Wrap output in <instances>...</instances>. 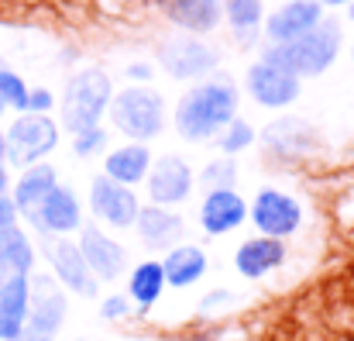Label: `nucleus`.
I'll return each mask as SVG.
<instances>
[{
    "label": "nucleus",
    "instance_id": "obj_1",
    "mask_svg": "<svg viewBox=\"0 0 354 341\" xmlns=\"http://www.w3.org/2000/svg\"><path fill=\"white\" fill-rule=\"evenodd\" d=\"M237 117V87L231 76H210L189 87L176 104V131L183 141H210Z\"/></svg>",
    "mask_w": 354,
    "mask_h": 341
},
{
    "label": "nucleus",
    "instance_id": "obj_2",
    "mask_svg": "<svg viewBox=\"0 0 354 341\" xmlns=\"http://www.w3.org/2000/svg\"><path fill=\"white\" fill-rule=\"evenodd\" d=\"M341 45H344V28L334 21V17H324L313 31H306L303 38L296 42H286V45H268L261 52V59L296 80H310V76H320L327 73L337 55H341Z\"/></svg>",
    "mask_w": 354,
    "mask_h": 341
},
{
    "label": "nucleus",
    "instance_id": "obj_3",
    "mask_svg": "<svg viewBox=\"0 0 354 341\" xmlns=\"http://www.w3.org/2000/svg\"><path fill=\"white\" fill-rule=\"evenodd\" d=\"M114 100V80L107 76V69L100 66H86L80 73H73L66 80V90H62V124L80 134V131H90L104 121V114Z\"/></svg>",
    "mask_w": 354,
    "mask_h": 341
},
{
    "label": "nucleus",
    "instance_id": "obj_4",
    "mask_svg": "<svg viewBox=\"0 0 354 341\" xmlns=\"http://www.w3.org/2000/svg\"><path fill=\"white\" fill-rule=\"evenodd\" d=\"M107 117H111V124L118 128L127 141L148 145L165 128V100H162L158 90L134 83V87L114 90V100L107 107Z\"/></svg>",
    "mask_w": 354,
    "mask_h": 341
},
{
    "label": "nucleus",
    "instance_id": "obj_5",
    "mask_svg": "<svg viewBox=\"0 0 354 341\" xmlns=\"http://www.w3.org/2000/svg\"><path fill=\"white\" fill-rule=\"evenodd\" d=\"M69 314V293L52 276H31V314L14 341H55Z\"/></svg>",
    "mask_w": 354,
    "mask_h": 341
},
{
    "label": "nucleus",
    "instance_id": "obj_6",
    "mask_svg": "<svg viewBox=\"0 0 354 341\" xmlns=\"http://www.w3.org/2000/svg\"><path fill=\"white\" fill-rule=\"evenodd\" d=\"M221 62V52L214 45H207L200 35H165L158 42V66L172 76V80H200L210 76Z\"/></svg>",
    "mask_w": 354,
    "mask_h": 341
},
{
    "label": "nucleus",
    "instance_id": "obj_7",
    "mask_svg": "<svg viewBox=\"0 0 354 341\" xmlns=\"http://www.w3.org/2000/svg\"><path fill=\"white\" fill-rule=\"evenodd\" d=\"M7 159L24 173L31 166H38L55 145H59V124L48 114H21L7 131Z\"/></svg>",
    "mask_w": 354,
    "mask_h": 341
},
{
    "label": "nucleus",
    "instance_id": "obj_8",
    "mask_svg": "<svg viewBox=\"0 0 354 341\" xmlns=\"http://www.w3.org/2000/svg\"><path fill=\"white\" fill-rule=\"evenodd\" d=\"M41 255L52 269V279L66 293H76L83 300H93L100 293V283L93 279V272L73 238H41Z\"/></svg>",
    "mask_w": 354,
    "mask_h": 341
},
{
    "label": "nucleus",
    "instance_id": "obj_9",
    "mask_svg": "<svg viewBox=\"0 0 354 341\" xmlns=\"http://www.w3.org/2000/svg\"><path fill=\"white\" fill-rule=\"evenodd\" d=\"M248 221L254 225L258 234L286 241L289 234H296L303 227V204L292 193H282L275 186H265L248 204Z\"/></svg>",
    "mask_w": 354,
    "mask_h": 341
},
{
    "label": "nucleus",
    "instance_id": "obj_10",
    "mask_svg": "<svg viewBox=\"0 0 354 341\" xmlns=\"http://www.w3.org/2000/svg\"><path fill=\"white\" fill-rule=\"evenodd\" d=\"M141 197L131 186H120L114 180H107L104 173L93 176L90 183V214L93 225L100 227H114V231H131L138 214H141Z\"/></svg>",
    "mask_w": 354,
    "mask_h": 341
},
{
    "label": "nucleus",
    "instance_id": "obj_11",
    "mask_svg": "<svg viewBox=\"0 0 354 341\" xmlns=\"http://www.w3.org/2000/svg\"><path fill=\"white\" fill-rule=\"evenodd\" d=\"M24 221L35 227L41 238H69V234H80V227L86 225L83 204H80L76 190H69V186H62V183H59V186L38 204V211H35L31 218H24Z\"/></svg>",
    "mask_w": 354,
    "mask_h": 341
},
{
    "label": "nucleus",
    "instance_id": "obj_12",
    "mask_svg": "<svg viewBox=\"0 0 354 341\" xmlns=\"http://www.w3.org/2000/svg\"><path fill=\"white\" fill-rule=\"evenodd\" d=\"M90 272L97 283H118L120 276L127 272V248L120 245L114 234H107L100 225L86 221L80 227V238H76Z\"/></svg>",
    "mask_w": 354,
    "mask_h": 341
},
{
    "label": "nucleus",
    "instance_id": "obj_13",
    "mask_svg": "<svg viewBox=\"0 0 354 341\" xmlns=\"http://www.w3.org/2000/svg\"><path fill=\"white\" fill-rule=\"evenodd\" d=\"M193 183H196V173L189 169L186 159L179 155H162L151 162V173L145 180L148 186V200L155 207H169L176 211L179 204H186L193 197Z\"/></svg>",
    "mask_w": 354,
    "mask_h": 341
},
{
    "label": "nucleus",
    "instance_id": "obj_14",
    "mask_svg": "<svg viewBox=\"0 0 354 341\" xmlns=\"http://www.w3.org/2000/svg\"><path fill=\"white\" fill-rule=\"evenodd\" d=\"M244 90H248V97H251L258 107H272V111L296 104V97L303 94V87H299L296 76H289V73L268 66L265 59H258V62L248 66V73H244Z\"/></svg>",
    "mask_w": 354,
    "mask_h": 341
},
{
    "label": "nucleus",
    "instance_id": "obj_15",
    "mask_svg": "<svg viewBox=\"0 0 354 341\" xmlns=\"http://www.w3.org/2000/svg\"><path fill=\"white\" fill-rule=\"evenodd\" d=\"M320 21H324L320 0H289V3H279L265 17L261 35L268 38V45H286V42H296L306 31H313Z\"/></svg>",
    "mask_w": 354,
    "mask_h": 341
},
{
    "label": "nucleus",
    "instance_id": "obj_16",
    "mask_svg": "<svg viewBox=\"0 0 354 341\" xmlns=\"http://www.w3.org/2000/svg\"><path fill=\"white\" fill-rule=\"evenodd\" d=\"M289 259V248L286 241L279 238H265V234H254V238H244L234 248V269L241 279H265L268 272L282 269Z\"/></svg>",
    "mask_w": 354,
    "mask_h": 341
},
{
    "label": "nucleus",
    "instance_id": "obj_17",
    "mask_svg": "<svg viewBox=\"0 0 354 341\" xmlns=\"http://www.w3.org/2000/svg\"><path fill=\"white\" fill-rule=\"evenodd\" d=\"M248 221V200L237 190H207L200 200V227L214 238H224Z\"/></svg>",
    "mask_w": 354,
    "mask_h": 341
},
{
    "label": "nucleus",
    "instance_id": "obj_18",
    "mask_svg": "<svg viewBox=\"0 0 354 341\" xmlns=\"http://www.w3.org/2000/svg\"><path fill=\"white\" fill-rule=\"evenodd\" d=\"M183 218L176 214V211H169V207H155V204H145L141 207V214H138V221H134V234H138V241L145 245V248H151V252H169V248H176L179 241H183Z\"/></svg>",
    "mask_w": 354,
    "mask_h": 341
},
{
    "label": "nucleus",
    "instance_id": "obj_19",
    "mask_svg": "<svg viewBox=\"0 0 354 341\" xmlns=\"http://www.w3.org/2000/svg\"><path fill=\"white\" fill-rule=\"evenodd\" d=\"M155 3L186 35H210L224 21V0H155Z\"/></svg>",
    "mask_w": 354,
    "mask_h": 341
},
{
    "label": "nucleus",
    "instance_id": "obj_20",
    "mask_svg": "<svg viewBox=\"0 0 354 341\" xmlns=\"http://www.w3.org/2000/svg\"><path fill=\"white\" fill-rule=\"evenodd\" d=\"M31 314V276H10L0 283V341H14Z\"/></svg>",
    "mask_w": 354,
    "mask_h": 341
},
{
    "label": "nucleus",
    "instance_id": "obj_21",
    "mask_svg": "<svg viewBox=\"0 0 354 341\" xmlns=\"http://www.w3.org/2000/svg\"><path fill=\"white\" fill-rule=\"evenodd\" d=\"M151 152H148V145H138V141H124L118 148H111L107 152V159H104V176L107 180H114L120 186H138V183H145L148 180V173H151Z\"/></svg>",
    "mask_w": 354,
    "mask_h": 341
},
{
    "label": "nucleus",
    "instance_id": "obj_22",
    "mask_svg": "<svg viewBox=\"0 0 354 341\" xmlns=\"http://www.w3.org/2000/svg\"><path fill=\"white\" fill-rule=\"evenodd\" d=\"M207 252L193 241H179L176 248H169L162 255V269H165V283L172 290H186V286H196L203 276H207Z\"/></svg>",
    "mask_w": 354,
    "mask_h": 341
},
{
    "label": "nucleus",
    "instance_id": "obj_23",
    "mask_svg": "<svg viewBox=\"0 0 354 341\" xmlns=\"http://www.w3.org/2000/svg\"><path fill=\"white\" fill-rule=\"evenodd\" d=\"M165 290H169V283H165L162 259H141L138 265H131V272H127V293H124L131 300V307L151 311L162 300Z\"/></svg>",
    "mask_w": 354,
    "mask_h": 341
},
{
    "label": "nucleus",
    "instance_id": "obj_24",
    "mask_svg": "<svg viewBox=\"0 0 354 341\" xmlns=\"http://www.w3.org/2000/svg\"><path fill=\"white\" fill-rule=\"evenodd\" d=\"M55 186H59V173H55V166L38 162V166L24 169L21 180H17V186H14V197H10L14 207H17V218H31V214L38 211V204H41Z\"/></svg>",
    "mask_w": 354,
    "mask_h": 341
},
{
    "label": "nucleus",
    "instance_id": "obj_25",
    "mask_svg": "<svg viewBox=\"0 0 354 341\" xmlns=\"http://www.w3.org/2000/svg\"><path fill=\"white\" fill-rule=\"evenodd\" d=\"M261 141L272 152L296 155V152H310L317 145V128L310 121H303V117H279V121H272L261 131Z\"/></svg>",
    "mask_w": 354,
    "mask_h": 341
},
{
    "label": "nucleus",
    "instance_id": "obj_26",
    "mask_svg": "<svg viewBox=\"0 0 354 341\" xmlns=\"http://www.w3.org/2000/svg\"><path fill=\"white\" fill-rule=\"evenodd\" d=\"M35 245L21 231V225L0 231V265L7 276H35Z\"/></svg>",
    "mask_w": 354,
    "mask_h": 341
},
{
    "label": "nucleus",
    "instance_id": "obj_27",
    "mask_svg": "<svg viewBox=\"0 0 354 341\" xmlns=\"http://www.w3.org/2000/svg\"><path fill=\"white\" fill-rule=\"evenodd\" d=\"M224 17L241 45H254L265 24V0H224Z\"/></svg>",
    "mask_w": 354,
    "mask_h": 341
},
{
    "label": "nucleus",
    "instance_id": "obj_28",
    "mask_svg": "<svg viewBox=\"0 0 354 341\" xmlns=\"http://www.w3.org/2000/svg\"><path fill=\"white\" fill-rule=\"evenodd\" d=\"M254 138H258V131L244 121V117H234L224 131H221V138H217V145H221V152L231 159L237 152H244V148H251L254 145Z\"/></svg>",
    "mask_w": 354,
    "mask_h": 341
},
{
    "label": "nucleus",
    "instance_id": "obj_29",
    "mask_svg": "<svg viewBox=\"0 0 354 341\" xmlns=\"http://www.w3.org/2000/svg\"><path fill=\"white\" fill-rule=\"evenodd\" d=\"M196 180L203 183V190H234L237 166L227 159V155H221V159L207 162V166L200 169V176H196Z\"/></svg>",
    "mask_w": 354,
    "mask_h": 341
},
{
    "label": "nucleus",
    "instance_id": "obj_30",
    "mask_svg": "<svg viewBox=\"0 0 354 341\" xmlns=\"http://www.w3.org/2000/svg\"><path fill=\"white\" fill-rule=\"evenodd\" d=\"M0 104L3 107H17L21 114L28 111V87H24V80L17 73L3 69V66H0Z\"/></svg>",
    "mask_w": 354,
    "mask_h": 341
},
{
    "label": "nucleus",
    "instance_id": "obj_31",
    "mask_svg": "<svg viewBox=\"0 0 354 341\" xmlns=\"http://www.w3.org/2000/svg\"><path fill=\"white\" fill-rule=\"evenodd\" d=\"M107 131L97 124V128H90V131H80V134H73V152L76 155H83V159H90V155H97V152H104L107 148Z\"/></svg>",
    "mask_w": 354,
    "mask_h": 341
},
{
    "label": "nucleus",
    "instance_id": "obj_32",
    "mask_svg": "<svg viewBox=\"0 0 354 341\" xmlns=\"http://www.w3.org/2000/svg\"><path fill=\"white\" fill-rule=\"evenodd\" d=\"M127 314H131V300L124 293H111V297L100 300V317L104 321H124Z\"/></svg>",
    "mask_w": 354,
    "mask_h": 341
},
{
    "label": "nucleus",
    "instance_id": "obj_33",
    "mask_svg": "<svg viewBox=\"0 0 354 341\" xmlns=\"http://www.w3.org/2000/svg\"><path fill=\"white\" fill-rule=\"evenodd\" d=\"M234 304V293L231 290H210L203 300H200V317H210V314H221L224 307Z\"/></svg>",
    "mask_w": 354,
    "mask_h": 341
},
{
    "label": "nucleus",
    "instance_id": "obj_34",
    "mask_svg": "<svg viewBox=\"0 0 354 341\" xmlns=\"http://www.w3.org/2000/svg\"><path fill=\"white\" fill-rule=\"evenodd\" d=\"M55 107V97H52V90H45V87H35V90H28V111L24 114H48Z\"/></svg>",
    "mask_w": 354,
    "mask_h": 341
},
{
    "label": "nucleus",
    "instance_id": "obj_35",
    "mask_svg": "<svg viewBox=\"0 0 354 341\" xmlns=\"http://www.w3.org/2000/svg\"><path fill=\"white\" fill-rule=\"evenodd\" d=\"M14 225H17V207H14L10 197H0V231H7Z\"/></svg>",
    "mask_w": 354,
    "mask_h": 341
},
{
    "label": "nucleus",
    "instance_id": "obj_36",
    "mask_svg": "<svg viewBox=\"0 0 354 341\" xmlns=\"http://www.w3.org/2000/svg\"><path fill=\"white\" fill-rule=\"evenodd\" d=\"M127 76L138 80V87H145V80H151V62H131L127 66Z\"/></svg>",
    "mask_w": 354,
    "mask_h": 341
},
{
    "label": "nucleus",
    "instance_id": "obj_37",
    "mask_svg": "<svg viewBox=\"0 0 354 341\" xmlns=\"http://www.w3.org/2000/svg\"><path fill=\"white\" fill-rule=\"evenodd\" d=\"M155 341H214L210 335H176V338H155Z\"/></svg>",
    "mask_w": 354,
    "mask_h": 341
},
{
    "label": "nucleus",
    "instance_id": "obj_38",
    "mask_svg": "<svg viewBox=\"0 0 354 341\" xmlns=\"http://www.w3.org/2000/svg\"><path fill=\"white\" fill-rule=\"evenodd\" d=\"M0 197H7V169H3V162H0Z\"/></svg>",
    "mask_w": 354,
    "mask_h": 341
},
{
    "label": "nucleus",
    "instance_id": "obj_39",
    "mask_svg": "<svg viewBox=\"0 0 354 341\" xmlns=\"http://www.w3.org/2000/svg\"><path fill=\"white\" fill-rule=\"evenodd\" d=\"M351 0H320V7H348Z\"/></svg>",
    "mask_w": 354,
    "mask_h": 341
},
{
    "label": "nucleus",
    "instance_id": "obj_40",
    "mask_svg": "<svg viewBox=\"0 0 354 341\" xmlns=\"http://www.w3.org/2000/svg\"><path fill=\"white\" fill-rule=\"evenodd\" d=\"M7 159V138H3V131H0V162Z\"/></svg>",
    "mask_w": 354,
    "mask_h": 341
},
{
    "label": "nucleus",
    "instance_id": "obj_41",
    "mask_svg": "<svg viewBox=\"0 0 354 341\" xmlns=\"http://www.w3.org/2000/svg\"><path fill=\"white\" fill-rule=\"evenodd\" d=\"M3 279H10V276H7V272H3V265H0V283H3Z\"/></svg>",
    "mask_w": 354,
    "mask_h": 341
},
{
    "label": "nucleus",
    "instance_id": "obj_42",
    "mask_svg": "<svg viewBox=\"0 0 354 341\" xmlns=\"http://www.w3.org/2000/svg\"><path fill=\"white\" fill-rule=\"evenodd\" d=\"M348 14H351V21H354V0H351V3H348Z\"/></svg>",
    "mask_w": 354,
    "mask_h": 341
},
{
    "label": "nucleus",
    "instance_id": "obj_43",
    "mask_svg": "<svg viewBox=\"0 0 354 341\" xmlns=\"http://www.w3.org/2000/svg\"><path fill=\"white\" fill-rule=\"evenodd\" d=\"M351 55H354V42H351Z\"/></svg>",
    "mask_w": 354,
    "mask_h": 341
},
{
    "label": "nucleus",
    "instance_id": "obj_44",
    "mask_svg": "<svg viewBox=\"0 0 354 341\" xmlns=\"http://www.w3.org/2000/svg\"><path fill=\"white\" fill-rule=\"evenodd\" d=\"M0 114H3V104H0Z\"/></svg>",
    "mask_w": 354,
    "mask_h": 341
},
{
    "label": "nucleus",
    "instance_id": "obj_45",
    "mask_svg": "<svg viewBox=\"0 0 354 341\" xmlns=\"http://www.w3.org/2000/svg\"><path fill=\"white\" fill-rule=\"evenodd\" d=\"M282 3H289V0H282Z\"/></svg>",
    "mask_w": 354,
    "mask_h": 341
}]
</instances>
